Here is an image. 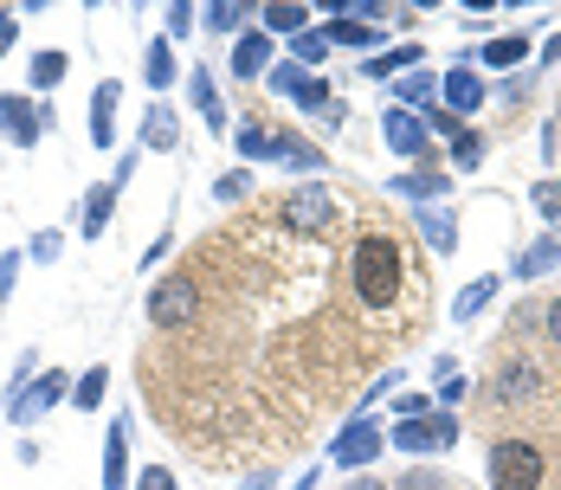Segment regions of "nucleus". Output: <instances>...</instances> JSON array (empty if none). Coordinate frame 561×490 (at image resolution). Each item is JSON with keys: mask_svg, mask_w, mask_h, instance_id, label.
<instances>
[{"mask_svg": "<svg viewBox=\"0 0 561 490\" xmlns=\"http://www.w3.org/2000/svg\"><path fill=\"white\" fill-rule=\"evenodd\" d=\"M407 246L394 239V232H361L349 252V290L355 303H368V310H394L401 297H407Z\"/></svg>", "mask_w": 561, "mask_h": 490, "instance_id": "1", "label": "nucleus"}, {"mask_svg": "<svg viewBox=\"0 0 561 490\" xmlns=\"http://www.w3.org/2000/svg\"><path fill=\"white\" fill-rule=\"evenodd\" d=\"M485 478H491V490H542L549 458H542V445H529V439H497L491 458H485Z\"/></svg>", "mask_w": 561, "mask_h": 490, "instance_id": "2", "label": "nucleus"}, {"mask_svg": "<svg viewBox=\"0 0 561 490\" xmlns=\"http://www.w3.org/2000/svg\"><path fill=\"white\" fill-rule=\"evenodd\" d=\"M71 381H77V374H65V368H46V374H33V381H26V387L7 401V420H13V426H39L52 407H65V401H71Z\"/></svg>", "mask_w": 561, "mask_h": 490, "instance_id": "3", "label": "nucleus"}, {"mask_svg": "<svg viewBox=\"0 0 561 490\" xmlns=\"http://www.w3.org/2000/svg\"><path fill=\"white\" fill-rule=\"evenodd\" d=\"M46 136H52V104H39L26 91H7L0 97V142L33 148V142H46Z\"/></svg>", "mask_w": 561, "mask_h": 490, "instance_id": "4", "label": "nucleus"}, {"mask_svg": "<svg viewBox=\"0 0 561 490\" xmlns=\"http://www.w3.org/2000/svg\"><path fill=\"white\" fill-rule=\"evenodd\" d=\"M148 323H162V330L201 323V284L188 278V272H168V278L148 290Z\"/></svg>", "mask_w": 561, "mask_h": 490, "instance_id": "5", "label": "nucleus"}, {"mask_svg": "<svg viewBox=\"0 0 561 490\" xmlns=\"http://www.w3.org/2000/svg\"><path fill=\"white\" fill-rule=\"evenodd\" d=\"M394 445H401V452H452V445H458V420H452V414L401 420L394 426Z\"/></svg>", "mask_w": 561, "mask_h": 490, "instance_id": "6", "label": "nucleus"}, {"mask_svg": "<svg viewBox=\"0 0 561 490\" xmlns=\"http://www.w3.org/2000/svg\"><path fill=\"white\" fill-rule=\"evenodd\" d=\"M130 432H136L130 414H117L110 432H104V478H97L104 490H136V471H130Z\"/></svg>", "mask_w": 561, "mask_h": 490, "instance_id": "7", "label": "nucleus"}, {"mask_svg": "<svg viewBox=\"0 0 561 490\" xmlns=\"http://www.w3.org/2000/svg\"><path fill=\"white\" fill-rule=\"evenodd\" d=\"M117 104H123V84H117V77H97V91H91V117H84L91 148H110V142H117Z\"/></svg>", "mask_w": 561, "mask_h": 490, "instance_id": "8", "label": "nucleus"}, {"mask_svg": "<svg viewBox=\"0 0 561 490\" xmlns=\"http://www.w3.org/2000/svg\"><path fill=\"white\" fill-rule=\"evenodd\" d=\"M491 394L510 407V401H536L542 394V368L536 361H503L497 368V381H491Z\"/></svg>", "mask_w": 561, "mask_h": 490, "instance_id": "9", "label": "nucleus"}, {"mask_svg": "<svg viewBox=\"0 0 561 490\" xmlns=\"http://www.w3.org/2000/svg\"><path fill=\"white\" fill-rule=\"evenodd\" d=\"M272 71V33L265 26H252V33H239V46H232V77H265Z\"/></svg>", "mask_w": 561, "mask_h": 490, "instance_id": "10", "label": "nucleus"}, {"mask_svg": "<svg viewBox=\"0 0 561 490\" xmlns=\"http://www.w3.org/2000/svg\"><path fill=\"white\" fill-rule=\"evenodd\" d=\"M381 445H387V439H381L374 426L355 420V426L336 432V465H374V458H381Z\"/></svg>", "mask_w": 561, "mask_h": 490, "instance_id": "11", "label": "nucleus"}, {"mask_svg": "<svg viewBox=\"0 0 561 490\" xmlns=\"http://www.w3.org/2000/svg\"><path fill=\"white\" fill-rule=\"evenodd\" d=\"M381 136H387L394 155H420L432 130H426V117H414V110H387V117H381Z\"/></svg>", "mask_w": 561, "mask_h": 490, "instance_id": "12", "label": "nucleus"}, {"mask_svg": "<svg viewBox=\"0 0 561 490\" xmlns=\"http://www.w3.org/2000/svg\"><path fill=\"white\" fill-rule=\"evenodd\" d=\"M110 213H117V181H104V188H91V194H84V207H77V232H84V239H104V232H110Z\"/></svg>", "mask_w": 561, "mask_h": 490, "instance_id": "13", "label": "nucleus"}, {"mask_svg": "<svg viewBox=\"0 0 561 490\" xmlns=\"http://www.w3.org/2000/svg\"><path fill=\"white\" fill-rule=\"evenodd\" d=\"M188 104L207 117V130L213 136H226V104H219V91H213V77H207V65H194L188 71Z\"/></svg>", "mask_w": 561, "mask_h": 490, "instance_id": "14", "label": "nucleus"}, {"mask_svg": "<svg viewBox=\"0 0 561 490\" xmlns=\"http://www.w3.org/2000/svg\"><path fill=\"white\" fill-rule=\"evenodd\" d=\"M445 104H452V117H472L478 104H485V84H478V71L472 65H458V71H445Z\"/></svg>", "mask_w": 561, "mask_h": 490, "instance_id": "15", "label": "nucleus"}, {"mask_svg": "<svg viewBox=\"0 0 561 490\" xmlns=\"http://www.w3.org/2000/svg\"><path fill=\"white\" fill-rule=\"evenodd\" d=\"M142 148H155V155L181 148V123H175L168 104H148V117H142Z\"/></svg>", "mask_w": 561, "mask_h": 490, "instance_id": "16", "label": "nucleus"}, {"mask_svg": "<svg viewBox=\"0 0 561 490\" xmlns=\"http://www.w3.org/2000/svg\"><path fill=\"white\" fill-rule=\"evenodd\" d=\"M284 219H290V226H310V232L330 226V194H323V188H297V194L284 201Z\"/></svg>", "mask_w": 561, "mask_h": 490, "instance_id": "17", "label": "nucleus"}, {"mask_svg": "<svg viewBox=\"0 0 561 490\" xmlns=\"http://www.w3.org/2000/svg\"><path fill=\"white\" fill-rule=\"evenodd\" d=\"M65 71H71V59L59 52V46H46V52H33V65H26V84H33L39 97H52V91L65 84Z\"/></svg>", "mask_w": 561, "mask_h": 490, "instance_id": "18", "label": "nucleus"}, {"mask_svg": "<svg viewBox=\"0 0 561 490\" xmlns=\"http://www.w3.org/2000/svg\"><path fill=\"white\" fill-rule=\"evenodd\" d=\"M104 394H110V368H77V381H71V407H77V414H97Z\"/></svg>", "mask_w": 561, "mask_h": 490, "instance_id": "19", "label": "nucleus"}, {"mask_svg": "<svg viewBox=\"0 0 561 490\" xmlns=\"http://www.w3.org/2000/svg\"><path fill=\"white\" fill-rule=\"evenodd\" d=\"M556 265H561V232H549V239H536L510 272H516V278H542V272H556Z\"/></svg>", "mask_w": 561, "mask_h": 490, "instance_id": "20", "label": "nucleus"}, {"mask_svg": "<svg viewBox=\"0 0 561 490\" xmlns=\"http://www.w3.org/2000/svg\"><path fill=\"white\" fill-rule=\"evenodd\" d=\"M175 46H168V33L162 39H148V52H142V77H148V91H162V84H175Z\"/></svg>", "mask_w": 561, "mask_h": 490, "instance_id": "21", "label": "nucleus"}, {"mask_svg": "<svg viewBox=\"0 0 561 490\" xmlns=\"http://www.w3.org/2000/svg\"><path fill=\"white\" fill-rule=\"evenodd\" d=\"M420 232H426V246H432V252H458V219H452V213L426 207L420 213Z\"/></svg>", "mask_w": 561, "mask_h": 490, "instance_id": "22", "label": "nucleus"}, {"mask_svg": "<svg viewBox=\"0 0 561 490\" xmlns=\"http://www.w3.org/2000/svg\"><path fill=\"white\" fill-rule=\"evenodd\" d=\"M297 104H303V110H317V117H323L330 130L343 123V104L330 97V84H323V77H303V91H297Z\"/></svg>", "mask_w": 561, "mask_h": 490, "instance_id": "23", "label": "nucleus"}, {"mask_svg": "<svg viewBox=\"0 0 561 490\" xmlns=\"http://www.w3.org/2000/svg\"><path fill=\"white\" fill-rule=\"evenodd\" d=\"M330 46H355V52H368L374 46V26L368 20H330V33H323Z\"/></svg>", "mask_w": 561, "mask_h": 490, "instance_id": "24", "label": "nucleus"}, {"mask_svg": "<svg viewBox=\"0 0 561 490\" xmlns=\"http://www.w3.org/2000/svg\"><path fill=\"white\" fill-rule=\"evenodd\" d=\"M259 20H265V33H303V7H297V0H272V7H259Z\"/></svg>", "mask_w": 561, "mask_h": 490, "instance_id": "25", "label": "nucleus"}, {"mask_svg": "<svg viewBox=\"0 0 561 490\" xmlns=\"http://www.w3.org/2000/svg\"><path fill=\"white\" fill-rule=\"evenodd\" d=\"M523 59H529V39H523V33H510V39H491V46H485V65H523Z\"/></svg>", "mask_w": 561, "mask_h": 490, "instance_id": "26", "label": "nucleus"}, {"mask_svg": "<svg viewBox=\"0 0 561 490\" xmlns=\"http://www.w3.org/2000/svg\"><path fill=\"white\" fill-rule=\"evenodd\" d=\"M272 162H290V168H323V155H317L310 142H297V136H278V142H272Z\"/></svg>", "mask_w": 561, "mask_h": 490, "instance_id": "27", "label": "nucleus"}, {"mask_svg": "<svg viewBox=\"0 0 561 490\" xmlns=\"http://www.w3.org/2000/svg\"><path fill=\"white\" fill-rule=\"evenodd\" d=\"M272 130H259V123H252V130H232V148H239V155H246V162H272Z\"/></svg>", "mask_w": 561, "mask_h": 490, "instance_id": "28", "label": "nucleus"}, {"mask_svg": "<svg viewBox=\"0 0 561 490\" xmlns=\"http://www.w3.org/2000/svg\"><path fill=\"white\" fill-rule=\"evenodd\" d=\"M452 188V175H401L394 181V194H414V201H432V194H445Z\"/></svg>", "mask_w": 561, "mask_h": 490, "instance_id": "29", "label": "nucleus"}, {"mask_svg": "<svg viewBox=\"0 0 561 490\" xmlns=\"http://www.w3.org/2000/svg\"><path fill=\"white\" fill-rule=\"evenodd\" d=\"M246 13H252V7H239V0H213L207 26H213V33H239V26H246Z\"/></svg>", "mask_w": 561, "mask_h": 490, "instance_id": "30", "label": "nucleus"}, {"mask_svg": "<svg viewBox=\"0 0 561 490\" xmlns=\"http://www.w3.org/2000/svg\"><path fill=\"white\" fill-rule=\"evenodd\" d=\"M491 297H497V278H478V284H465V290H458V323H465V316H478V310H485Z\"/></svg>", "mask_w": 561, "mask_h": 490, "instance_id": "31", "label": "nucleus"}, {"mask_svg": "<svg viewBox=\"0 0 561 490\" xmlns=\"http://www.w3.org/2000/svg\"><path fill=\"white\" fill-rule=\"evenodd\" d=\"M420 65V46H407V52H381L374 65H368V77H401V71Z\"/></svg>", "mask_w": 561, "mask_h": 490, "instance_id": "32", "label": "nucleus"}, {"mask_svg": "<svg viewBox=\"0 0 561 490\" xmlns=\"http://www.w3.org/2000/svg\"><path fill=\"white\" fill-rule=\"evenodd\" d=\"M59 252H65V239H59V232H52V226H46V232H33V239H26V259H33V265H52V259H59Z\"/></svg>", "mask_w": 561, "mask_h": 490, "instance_id": "33", "label": "nucleus"}, {"mask_svg": "<svg viewBox=\"0 0 561 490\" xmlns=\"http://www.w3.org/2000/svg\"><path fill=\"white\" fill-rule=\"evenodd\" d=\"M439 401L452 407V401H465V374H458V361L452 355H439Z\"/></svg>", "mask_w": 561, "mask_h": 490, "instance_id": "34", "label": "nucleus"}, {"mask_svg": "<svg viewBox=\"0 0 561 490\" xmlns=\"http://www.w3.org/2000/svg\"><path fill=\"white\" fill-rule=\"evenodd\" d=\"M20 265H26V246H13V252H0V303L13 297V284H20Z\"/></svg>", "mask_w": 561, "mask_h": 490, "instance_id": "35", "label": "nucleus"}, {"mask_svg": "<svg viewBox=\"0 0 561 490\" xmlns=\"http://www.w3.org/2000/svg\"><path fill=\"white\" fill-rule=\"evenodd\" d=\"M452 162H458V168H478V162H485V136H478V130H465V136L452 142Z\"/></svg>", "mask_w": 561, "mask_h": 490, "instance_id": "36", "label": "nucleus"}, {"mask_svg": "<svg viewBox=\"0 0 561 490\" xmlns=\"http://www.w3.org/2000/svg\"><path fill=\"white\" fill-rule=\"evenodd\" d=\"M162 13H168V39H188V33H194V7H188V0H175V7H162Z\"/></svg>", "mask_w": 561, "mask_h": 490, "instance_id": "37", "label": "nucleus"}, {"mask_svg": "<svg viewBox=\"0 0 561 490\" xmlns=\"http://www.w3.org/2000/svg\"><path fill=\"white\" fill-rule=\"evenodd\" d=\"M323 52H330L323 33H297V65H323Z\"/></svg>", "mask_w": 561, "mask_h": 490, "instance_id": "38", "label": "nucleus"}, {"mask_svg": "<svg viewBox=\"0 0 561 490\" xmlns=\"http://www.w3.org/2000/svg\"><path fill=\"white\" fill-rule=\"evenodd\" d=\"M136 490H181V485H175V471H168V465H142Z\"/></svg>", "mask_w": 561, "mask_h": 490, "instance_id": "39", "label": "nucleus"}, {"mask_svg": "<svg viewBox=\"0 0 561 490\" xmlns=\"http://www.w3.org/2000/svg\"><path fill=\"white\" fill-rule=\"evenodd\" d=\"M394 91H401L407 104H426V97H432V77H426V71H407V77H401Z\"/></svg>", "mask_w": 561, "mask_h": 490, "instance_id": "40", "label": "nucleus"}, {"mask_svg": "<svg viewBox=\"0 0 561 490\" xmlns=\"http://www.w3.org/2000/svg\"><path fill=\"white\" fill-rule=\"evenodd\" d=\"M394 490H452V478H439V471H407Z\"/></svg>", "mask_w": 561, "mask_h": 490, "instance_id": "41", "label": "nucleus"}, {"mask_svg": "<svg viewBox=\"0 0 561 490\" xmlns=\"http://www.w3.org/2000/svg\"><path fill=\"white\" fill-rule=\"evenodd\" d=\"M246 188H252V175H246V168H239V175H226V181H219V188H213V194H219V201H246Z\"/></svg>", "mask_w": 561, "mask_h": 490, "instance_id": "42", "label": "nucleus"}, {"mask_svg": "<svg viewBox=\"0 0 561 490\" xmlns=\"http://www.w3.org/2000/svg\"><path fill=\"white\" fill-rule=\"evenodd\" d=\"M272 91L297 97V91H303V71H297V65H278V71H272Z\"/></svg>", "mask_w": 561, "mask_h": 490, "instance_id": "43", "label": "nucleus"}, {"mask_svg": "<svg viewBox=\"0 0 561 490\" xmlns=\"http://www.w3.org/2000/svg\"><path fill=\"white\" fill-rule=\"evenodd\" d=\"M536 207L549 213V219H561V181H542V188H536Z\"/></svg>", "mask_w": 561, "mask_h": 490, "instance_id": "44", "label": "nucleus"}, {"mask_svg": "<svg viewBox=\"0 0 561 490\" xmlns=\"http://www.w3.org/2000/svg\"><path fill=\"white\" fill-rule=\"evenodd\" d=\"M13 39H20V13H0V59L13 52Z\"/></svg>", "mask_w": 561, "mask_h": 490, "instance_id": "45", "label": "nucleus"}, {"mask_svg": "<svg viewBox=\"0 0 561 490\" xmlns=\"http://www.w3.org/2000/svg\"><path fill=\"white\" fill-rule=\"evenodd\" d=\"M542 330H549V343L561 349V297H549V310H542Z\"/></svg>", "mask_w": 561, "mask_h": 490, "instance_id": "46", "label": "nucleus"}, {"mask_svg": "<svg viewBox=\"0 0 561 490\" xmlns=\"http://www.w3.org/2000/svg\"><path fill=\"white\" fill-rule=\"evenodd\" d=\"M349 490H381V485H374V478H361V485H349Z\"/></svg>", "mask_w": 561, "mask_h": 490, "instance_id": "47", "label": "nucleus"}]
</instances>
